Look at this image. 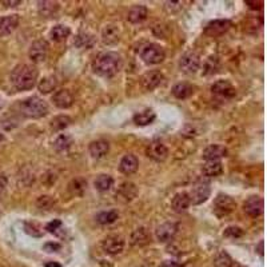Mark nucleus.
<instances>
[{"label": "nucleus", "instance_id": "f257e3e1", "mask_svg": "<svg viewBox=\"0 0 267 267\" xmlns=\"http://www.w3.org/2000/svg\"><path fill=\"white\" fill-rule=\"evenodd\" d=\"M122 67V59L116 52L99 53L92 62V70L96 75L103 78H112L119 72Z\"/></svg>", "mask_w": 267, "mask_h": 267}, {"label": "nucleus", "instance_id": "f03ea898", "mask_svg": "<svg viewBox=\"0 0 267 267\" xmlns=\"http://www.w3.org/2000/svg\"><path fill=\"white\" fill-rule=\"evenodd\" d=\"M37 70L28 64H19L11 72V83L19 91L31 90L36 86Z\"/></svg>", "mask_w": 267, "mask_h": 267}, {"label": "nucleus", "instance_id": "7ed1b4c3", "mask_svg": "<svg viewBox=\"0 0 267 267\" xmlns=\"http://www.w3.org/2000/svg\"><path fill=\"white\" fill-rule=\"evenodd\" d=\"M20 112L27 118L32 119H39L48 114V104L43 99L37 96H31V98L24 99L23 102L19 103Z\"/></svg>", "mask_w": 267, "mask_h": 267}, {"label": "nucleus", "instance_id": "20e7f679", "mask_svg": "<svg viewBox=\"0 0 267 267\" xmlns=\"http://www.w3.org/2000/svg\"><path fill=\"white\" fill-rule=\"evenodd\" d=\"M214 207V214L222 218V217H227L230 215L235 209H237V203L230 195H226V194H218L217 198L214 199L213 203Z\"/></svg>", "mask_w": 267, "mask_h": 267}, {"label": "nucleus", "instance_id": "39448f33", "mask_svg": "<svg viewBox=\"0 0 267 267\" xmlns=\"http://www.w3.org/2000/svg\"><path fill=\"white\" fill-rule=\"evenodd\" d=\"M140 56L143 59V62L147 64H159L165 60L166 52L162 45L156 44V43H150L142 49Z\"/></svg>", "mask_w": 267, "mask_h": 267}, {"label": "nucleus", "instance_id": "423d86ee", "mask_svg": "<svg viewBox=\"0 0 267 267\" xmlns=\"http://www.w3.org/2000/svg\"><path fill=\"white\" fill-rule=\"evenodd\" d=\"M189 194L191 205H201L203 202L207 201V198L211 194V187L207 182H198L193 186V189Z\"/></svg>", "mask_w": 267, "mask_h": 267}, {"label": "nucleus", "instance_id": "0eeeda50", "mask_svg": "<svg viewBox=\"0 0 267 267\" xmlns=\"http://www.w3.org/2000/svg\"><path fill=\"white\" fill-rule=\"evenodd\" d=\"M201 67V58L195 52L185 53L179 59V70L186 75H194Z\"/></svg>", "mask_w": 267, "mask_h": 267}, {"label": "nucleus", "instance_id": "6e6552de", "mask_svg": "<svg viewBox=\"0 0 267 267\" xmlns=\"http://www.w3.org/2000/svg\"><path fill=\"white\" fill-rule=\"evenodd\" d=\"M48 55V43L43 39L33 41L29 47L28 56L33 63H43Z\"/></svg>", "mask_w": 267, "mask_h": 267}, {"label": "nucleus", "instance_id": "1a4fd4ad", "mask_svg": "<svg viewBox=\"0 0 267 267\" xmlns=\"http://www.w3.org/2000/svg\"><path fill=\"white\" fill-rule=\"evenodd\" d=\"M165 80V76L160 71H148L142 76L140 83L146 91H152L155 90L156 87H159Z\"/></svg>", "mask_w": 267, "mask_h": 267}, {"label": "nucleus", "instance_id": "9d476101", "mask_svg": "<svg viewBox=\"0 0 267 267\" xmlns=\"http://www.w3.org/2000/svg\"><path fill=\"white\" fill-rule=\"evenodd\" d=\"M178 231V226L175 223L173 222H166L162 223L160 226L156 227L155 230V235L156 239L162 243L170 242V241H173L175 234H177Z\"/></svg>", "mask_w": 267, "mask_h": 267}, {"label": "nucleus", "instance_id": "9b49d317", "mask_svg": "<svg viewBox=\"0 0 267 267\" xmlns=\"http://www.w3.org/2000/svg\"><path fill=\"white\" fill-rule=\"evenodd\" d=\"M136 195H138V187L131 182H124L116 190V199L123 203L134 201Z\"/></svg>", "mask_w": 267, "mask_h": 267}, {"label": "nucleus", "instance_id": "f8f14e48", "mask_svg": "<svg viewBox=\"0 0 267 267\" xmlns=\"http://www.w3.org/2000/svg\"><path fill=\"white\" fill-rule=\"evenodd\" d=\"M124 249V239L120 235H110L103 241V250L107 254H120Z\"/></svg>", "mask_w": 267, "mask_h": 267}, {"label": "nucleus", "instance_id": "ddd939ff", "mask_svg": "<svg viewBox=\"0 0 267 267\" xmlns=\"http://www.w3.org/2000/svg\"><path fill=\"white\" fill-rule=\"evenodd\" d=\"M146 154H147L148 158H151L155 162H163L169 156V150L165 144L160 143V142H152L151 144H148Z\"/></svg>", "mask_w": 267, "mask_h": 267}, {"label": "nucleus", "instance_id": "4468645a", "mask_svg": "<svg viewBox=\"0 0 267 267\" xmlns=\"http://www.w3.org/2000/svg\"><path fill=\"white\" fill-rule=\"evenodd\" d=\"M231 27V21L230 20H214L210 21L209 24L205 27V33L206 35H209V36H219V35H223L225 32H227Z\"/></svg>", "mask_w": 267, "mask_h": 267}, {"label": "nucleus", "instance_id": "2eb2a0df", "mask_svg": "<svg viewBox=\"0 0 267 267\" xmlns=\"http://www.w3.org/2000/svg\"><path fill=\"white\" fill-rule=\"evenodd\" d=\"M214 95H218L221 98H234L237 95L235 87L229 80H218L211 86Z\"/></svg>", "mask_w": 267, "mask_h": 267}, {"label": "nucleus", "instance_id": "dca6fc26", "mask_svg": "<svg viewBox=\"0 0 267 267\" xmlns=\"http://www.w3.org/2000/svg\"><path fill=\"white\" fill-rule=\"evenodd\" d=\"M20 23L19 15H8V16L0 17V37L7 36L9 33H12L17 28V25Z\"/></svg>", "mask_w": 267, "mask_h": 267}, {"label": "nucleus", "instance_id": "f3484780", "mask_svg": "<svg viewBox=\"0 0 267 267\" xmlns=\"http://www.w3.org/2000/svg\"><path fill=\"white\" fill-rule=\"evenodd\" d=\"M245 213L251 217L257 218L263 213V199L258 195H253L245 202Z\"/></svg>", "mask_w": 267, "mask_h": 267}, {"label": "nucleus", "instance_id": "a211bd4d", "mask_svg": "<svg viewBox=\"0 0 267 267\" xmlns=\"http://www.w3.org/2000/svg\"><path fill=\"white\" fill-rule=\"evenodd\" d=\"M52 102L58 108H70L74 103V96L70 91L63 88V90H58L55 94L52 95Z\"/></svg>", "mask_w": 267, "mask_h": 267}, {"label": "nucleus", "instance_id": "6ab92c4d", "mask_svg": "<svg viewBox=\"0 0 267 267\" xmlns=\"http://www.w3.org/2000/svg\"><path fill=\"white\" fill-rule=\"evenodd\" d=\"M138 167H139V160L135 155L132 154H127L122 158L119 163V170L120 173H123L124 175H132L138 171Z\"/></svg>", "mask_w": 267, "mask_h": 267}, {"label": "nucleus", "instance_id": "aec40b11", "mask_svg": "<svg viewBox=\"0 0 267 267\" xmlns=\"http://www.w3.org/2000/svg\"><path fill=\"white\" fill-rule=\"evenodd\" d=\"M203 158L207 162H214V160H219L222 158L227 156V148L221 146V144H210L209 147L203 150Z\"/></svg>", "mask_w": 267, "mask_h": 267}, {"label": "nucleus", "instance_id": "412c9836", "mask_svg": "<svg viewBox=\"0 0 267 267\" xmlns=\"http://www.w3.org/2000/svg\"><path fill=\"white\" fill-rule=\"evenodd\" d=\"M88 151H90L91 156H92L94 159H102V158H104V156L108 154V151H110V144H108V142L103 139L94 140V142H91L90 143Z\"/></svg>", "mask_w": 267, "mask_h": 267}, {"label": "nucleus", "instance_id": "4be33fe9", "mask_svg": "<svg viewBox=\"0 0 267 267\" xmlns=\"http://www.w3.org/2000/svg\"><path fill=\"white\" fill-rule=\"evenodd\" d=\"M191 205V202H190L189 194L186 193V191H182V193H178L174 195L173 201H171V207L175 213L182 214L187 211Z\"/></svg>", "mask_w": 267, "mask_h": 267}, {"label": "nucleus", "instance_id": "5701e85b", "mask_svg": "<svg viewBox=\"0 0 267 267\" xmlns=\"http://www.w3.org/2000/svg\"><path fill=\"white\" fill-rule=\"evenodd\" d=\"M148 15V9L146 5L138 4V5H132L131 8L128 9L127 13V20L130 23H134V24H138V23H142L147 19Z\"/></svg>", "mask_w": 267, "mask_h": 267}, {"label": "nucleus", "instance_id": "b1692460", "mask_svg": "<svg viewBox=\"0 0 267 267\" xmlns=\"http://www.w3.org/2000/svg\"><path fill=\"white\" fill-rule=\"evenodd\" d=\"M120 39V31L119 28L114 24L106 25L102 31V40L104 44L111 45L118 43Z\"/></svg>", "mask_w": 267, "mask_h": 267}, {"label": "nucleus", "instance_id": "393cba45", "mask_svg": "<svg viewBox=\"0 0 267 267\" xmlns=\"http://www.w3.org/2000/svg\"><path fill=\"white\" fill-rule=\"evenodd\" d=\"M151 242V235L146 227H139L131 234V245L135 247H143Z\"/></svg>", "mask_w": 267, "mask_h": 267}, {"label": "nucleus", "instance_id": "a878e982", "mask_svg": "<svg viewBox=\"0 0 267 267\" xmlns=\"http://www.w3.org/2000/svg\"><path fill=\"white\" fill-rule=\"evenodd\" d=\"M202 173L205 177L215 178L219 177L223 173V166L219 160H214V162H206L203 167H202Z\"/></svg>", "mask_w": 267, "mask_h": 267}, {"label": "nucleus", "instance_id": "bb28decb", "mask_svg": "<svg viewBox=\"0 0 267 267\" xmlns=\"http://www.w3.org/2000/svg\"><path fill=\"white\" fill-rule=\"evenodd\" d=\"M95 43V36L90 32H80L76 35L74 40L75 47L79 49H88L91 48Z\"/></svg>", "mask_w": 267, "mask_h": 267}, {"label": "nucleus", "instance_id": "cd10ccee", "mask_svg": "<svg viewBox=\"0 0 267 267\" xmlns=\"http://www.w3.org/2000/svg\"><path fill=\"white\" fill-rule=\"evenodd\" d=\"M194 94V87L190 83L182 82L178 83L173 87V95L177 99H187L190 96H193Z\"/></svg>", "mask_w": 267, "mask_h": 267}, {"label": "nucleus", "instance_id": "c85d7f7f", "mask_svg": "<svg viewBox=\"0 0 267 267\" xmlns=\"http://www.w3.org/2000/svg\"><path fill=\"white\" fill-rule=\"evenodd\" d=\"M59 3L56 1H39L37 11L43 17H51L58 12Z\"/></svg>", "mask_w": 267, "mask_h": 267}, {"label": "nucleus", "instance_id": "c756f323", "mask_svg": "<svg viewBox=\"0 0 267 267\" xmlns=\"http://www.w3.org/2000/svg\"><path fill=\"white\" fill-rule=\"evenodd\" d=\"M95 189L100 191V193H104V191H108V190L111 189L112 185H114V179H112L111 175H108V174H100L96 177L94 182Z\"/></svg>", "mask_w": 267, "mask_h": 267}, {"label": "nucleus", "instance_id": "7c9ffc66", "mask_svg": "<svg viewBox=\"0 0 267 267\" xmlns=\"http://www.w3.org/2000/svg\"><path fill=\"white\" fill-rule=\"evenodd\" d=\"M156 115L152 110H144L142 112H138L134 115V123L138 126H148L155 120Z\"/></svg>", "mask_w": 267, "mask_h": 267}, {"label": "nucleus", "instance_id": "2f4dec72", "mask_svg": "<svg viewBox=\"0 0 267 267\" xmlns=\"http://www.w3.org/2000/svg\"><path fill=\"white\" fill-rule=\"evenodd\" d=\"M56 86H58L56 78L52 76V75H49V76H45V78L41 79L39 84H37V88H39L41 94H49V92H52L56 88Z\"/></svg>", "mask_w": 267, "mask_h": 267}, {"label": "nucleus", "instance_id": "473e14b6", "mask_svg": "<svg viewBox=\"0 0 267 267\" xmlns=\"http://www.w3.org/2000/svg\"><path fill=\"white\" fill-rule=\"evenodd\" d=\"M70 33H71L70 27H67V25L64 24L55 25V27L51 29V37H52V40L55 41L66 40L67 37L70 36Z\"/></svg>", "mask_w": 267, "mask_h": 267}, {"label": "nucleus", "instance_id": "72a5a7b5", "mask_svg": "<svg viewBox=\"0 0 267 267\" xmlns=\"http://www.w3.org/2000/svg\"><path fill=\"white\" fill-rule=\"evenodd\" d=\"M119 218V213L118 210H108V211H103L96 215V222L100 225H111Z\"/></svg>", "mask_w": 267, "mask_h": 267}, {"label": "nucleus", "instance_id": "f704fd0d", "mask_svg": "<svg viewBox=\"0 0 267 267\" xmlns=\"http://www.w3.org/2000/svg\"><path fill=\"white\" fill-rule=\"evenodd\" d=\"M87 187V182L86 179H83V178H75L72 181L70 182V185H68V190H70V193L72 195H83V193L86 191Z\"/></svg>", "mask_w": 267, "mask_h": 267}, {"label": "nucleus", "instance_id": "c9c22d12", "mask_svg": "<svg viewBox=\"0 0 267 267\" xmlns=\"http://www.w3.org/2000/svg\"><path fill=\"white\" fill-rule=\"evenodd\" d=\"M71 144H72V138L67 134H62L53 142V148L56 151H67L71 147Z\"/></svg>", "mask_w": 267, "mask_h": 267}, {"label": "nucleus", "instance_id": "e433bc0d", "mask_svg": "<svg viewBox=\"0 0 267 267\" xmlns=\"http://www.w3.org/2000/svg\"><path fill=\"white\" fill-rule=\"evenodd\" d=\"M71 124V118L67 115H59L55 116L51 120V128L53 131H62L64 128H67Z\"/></svg>", "mask_w": 267, "mask_h": 267}, {"label": "nucleus", "instance_id": "4c0bfd02", "mask_svg": "<svg viewBox=\"0 0 267 267\" xmlns=\"http://www.w3.org/2000/svg\"><path fill=\"white\" fill-rule=\"evenodd\" d=\"M214 265H215V267H235L234 259L231 258L230 255L225 253V251L219 253V254L215 257Z\"/></svg>", "mask_w": 267, "mask_h": 267}, {"label": "nucleus", "instance_id": "58836bf2", "mask_svg": "<svg viewBox=\"0 0 267 267\" xmlns=\"http://www.w3.org/2000/svg\"><path fill=\"white\" fill-rule=\"evenodd\" d=\"M24 230L25 233L31 237H35V238H39L43 235V230H41V227L35 222H27L24 223Z\"/></svg>", "mask_w": 267, "mask_h": 267}, {"label": "nucleus", "instance_id": "ea45409f", "mask_svg": "<svg viewBox=\"0 0 267 267\" xmlns=\"http://www.w3.org/2000/svg\"><path fill=\"white\" fill-rule=\"evenodd\" d=\"M45 230L51 233V234L59 235L60 234V231H64L63 230L62 221H60V219H53L52 222H49L48 225L45 226Z\"/></svg>", "mask_w": 267, "mask_h": 267}, {"label": "nucleus", "instance_id": "a19ab883", "mask_svg": "<svg viewBox=\"0 0 267 267\" xmlns=\"http://www.w3.org/2000/svg\"><path fill=\"white\" fill-rule=\"evenodd\" d=\"M36 205L40 210H49L53 205H55V201L52 199V197L44 195V197H40L37 199Z\"/></svg>", "mask_w": 267, "mask_h": 267}, {"label": "nucleus", "instance_id": "79ce46f5", "mask_svg": "<svg viewBox=\"0 0 267 267\" xmlns=\"http://www.w3.org/2000/svg\"><path fill=\"white\" fill-rule=\"evenodd\" d=\"M223 235H225V237H227V238L237 239V238H241V237H242L243 230L241 229V227L230 226V227H227L226 230H225Z\"/></svg>", "mask_w": 267, "mask_h": 267}, {"label": "nucleus", "instance_id": "37998d69", "mask_svg": "<svg viewBox=\"0 0 267 267\" xmlns=\"http://www.w3.org/2000/svg\"><path fill=\"white\" fill-rule=\"evenodd\" d=\"M218 67L219 66H218V60H217V58H210L205 66V74L206 75L215 74L217 70H218Z\"/></svg>", "mask_w": 267, "mask_h": 267}, {"label": "nucleus", "instance_id": "c03bdc74", "mask_svg": "<svg viewBox=\"0 0 267 267\" xmlns=\"http://www.w3.org/2000/svg\"><path fill=\"white\" fill-rule=\"evenodd\" d=\"M43 249H44L47 253H56V251H59L62 249V246L56 242H47L44 246H43Z\"/></svg>", "mask_w": 267, "mask_h": 267}, {"label": "nucleus", "instance_id": "a18cd8bd", "mask_svg": "<svg viewBox=\"0 0 267 267\" xmlns=\"http://www.w3.org/2000/svg\"><path fill=\"white\" fill-rule=\"evenodd\" d=\"M159 267H183V265L175 261H165V262L160 263Z\"/></svg>", "mask_w": 267, "mask_h": 267}, {"label": "nucleus", "instance_id": "49530a36", "mask_svg": "<svg viewBox=\"0 0 267 267\" xmlns=\"http://www.w3.org/2000/svg\"><path fill=\"white\" fill-rule=\"evenodd\" d=\"M246 4L249 5L251 9H259V8H262L263 3L262 1H251V0H247Z\"/></svg>", "mask_w": 267, "mask_h": 267}, {"label": "nucleus", "instance_id": "de8ad7c7", "mask_svg": "<svg viewBox=\"0 0 267 267\" xmlns=\"http://www.w3.org/2000/svg\"><path fill=\"white\" fill-rule=\"evenodd\" d=\"M5 186H7V179L4 178V175H1L0 177V197H1V194L4 193Z\"/></svg>", "mask_w": 267, "mask_h": 267}, {"label": "nucleus", "instance_id": "09e8293b", "mask_svg": "<svg viewBox=\"0 0 267 267\" xmlns=\"http://www.w3.org/2000/svg\"><path fill=\"white\" fill-rule=\"evenodd\" d=\"M21 1H3V4H5V7H16V5L20 4Z\"/></svg>", "mask_w": 267, "mask_h": 267}, {"label": "nucleus", "instance_id": "8fccbe9b", "mask_svg": "<svg viewBox=\"0 0 267 267\" xmlns=\"http://www.w3.org/2000/svg\"><path fill=\"white\" fill-rule=\"evenodd\" d=\"M45 267H62V265L58 262H52V261H49V262H47L44 265Z\"/></svg>", "mask_w": 267, "mask_h": 267}, {"label": "nucleus", "instance_id": "3c124183", "mask_svg": "<svg viewBox=\"0 0 267 267\" xmlns=\"http://www.w3.org/2000/svg\"><path fill=\"white\" fill-rule=\"evenodd\" d=\"M1 140H3V135L0 134V142H1Z\"/></svg>", "mask_w": 267, "mask_h": 267}, {"label": "nucleus", "instance_id": "603ef678", "mask_svg": "<svg viewBox=\"0 0 267 267\" xmlns=\"http://www.w3.org/2000/svg\"><path fill=\"white\" fill-rule=\"evenodd\" d=\"M0 215H1V211H0Z\"/></svg>", "mask_w": 267, "mask_h": 267}, {"label": "nucleus", "instance_id": "864d4df0", "mask_svg": "<svg viewBox=\"0 0 267 267\" xmlns=\"http://www.w3.org/2000/svg\"><path fill=\"white\" fill-rule=\"evenodd\" d=\"M235 267H238V266H235Z\"/></svg>", "mask_w": 267, "mask_h": 267}]
</instances>
